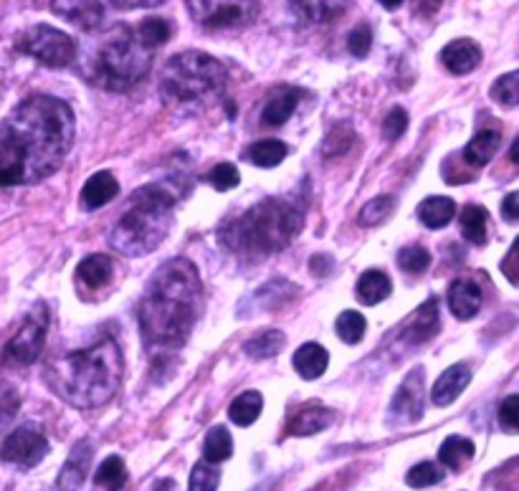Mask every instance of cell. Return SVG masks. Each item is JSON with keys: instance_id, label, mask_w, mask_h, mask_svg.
Segmentation results:
<instances>
[{"instance_id": "1", "label": "cell", "mask_w": 519, "mask_h": 491, "mask_svg": "<svg viewBox=\"0 0 519 491\" xmlns=\"http://www.w3.org/2000/svg\"><path fill=\"white\" fill-rule=\"evenodd\" d=\"M76 119L67 101L36 94L0 122V185H34L53 175L74 145Z\"/></svg>"}, {"instance_id": "2", "label": "cell", "mask_w": 519, "mask_h": 491, "mask_svg": "<svg viewBox=\"0 0 519 491\" xmlns=\"http://www.w3.org/2000/svg\"><path fill=\"white\" fill-rule=\"evenodd\" d=\"M201 310L203 284L198 269L188 259L163 263L137 307L142 342L155 360L163 362L188 342Z\"/></svg>"}, {"instance_id": "3", "label": "cell", "mask_w": 519, "mask_h": 491, "mask_svg": "<svg viewBox=\"0 0 519 491\" xmlns=\"http://www.w3.org/2000/svg\"><path fill=\"white\" fill-rule=\"evenodd\" d=\"M124 360L119 344L104 337L97 344L68 352L46 365V385L64 403L74 408H100L107 406L119 390Z\"/></svg>"}, {"instance_id": "4", "label": "cell", "mask_w": 519, "mask_h": 491, "mask_svg": "<svg viewBox=\"0 0 519 491\" xmlns=\"http://www.w3.org/2000/svg\"><path fill=\"white\" fill-rule=\"evenodd\" d=\"M302 226L304 208L294 197H267L220 230V241L236 256L261 262L291 244Z\"/></svg>"}, {"instance_id": "5", "label": "cell", "mask_w": 519, "mask_h": 491, "mask_svg": "<svg viewBox=\"0 0 519 491\" xmlns=\"http://www.w3.org/2000/svg\"><path fill=\"white\" fill-rule=\"evenodd\" d=\"M175 203L178 193H172L165 182L134 190L127 211L109 230V246L122 256H148L170 233L175 221Z\"/></svg>"}, {"instance_id": "6", "label": "cell", "mask_w": 519, "mask_h": 491, "mask_svg": "<svg viewBox=\"0 0 519 491\" xmlns=\"http://www.w3.org/2000/svg\"><path fill=\"white\" fill-rule=\"evenodd\" d=\"M226 86L223 64L203 53L185 51L172 56L160 76V94L172 112L193 115L203 109L211 99H216Z\"/></svg>"}, {"instance_id": "7", "label": "cell", "mask_w": 519, "mask_h": 491, "mask_svg": "<svg viewBox=\"0 0 519 491\" xmlns=\"http://www.w3.org/2000/svg\"><path fill=\"white\" fill-rule=\"evenodd\" d=\"M152 56L155 49L145 46L134 28L117 26L92 56V82L107 92H127L150 74Z\"/></svg>"}, {"instance_id": "8", "label": "cell", "mask_w": 519, "mask_h": 491, "mask_svg": "<svg viewBox=\"0 0 519 491\" xmlns=\"http://www.w3.org/2000/svg\"><path fill=\"white\" fill-rule=\"evenodd\" d=\"M16 49L20 53H28L38 59L41 64L51 68H64L76 59V44L68 33L51 28V26H34L26 33H20L16 41Z\"/></svg>"}, {"instance_id": "9", "label": "cell", "mask_w": 519, "mask_h": 491, "mask_svg": "<svg viewBox=\"0 0 519 491\" xmlns=\"http://www.w3.org/2000/svg\"><path fill=\"white\" fill-rule=\"evenodd\" d=\"M49 310L46 304H36L31 314L26 317V322L20 325L16 334L11 337V342L3 350V362L13 365V367H26L31 362L38 360V355L44 352L46 344V332H49Z\"/></svg>"}, {"instance_id": "10", "label": "cell", "mask_w": 519, "mask_h": 491, "mask_svg": "<svg viewBox=\"0 0 519 491\" xmlns=\"http://www.w3.org/2000/svg\"><path fill=\"white\" fill-rule=\"evenodd\" d=\"M150 3L152 0H51V11L84 31H94L101 28L112 13Z\"/></svg>"}, {"instance_id": "11", "label": "cell", "mask_w": 519, "mask_h": 491, "mask_svg": "<svg viewBox=\"0 0 519 491\" xmlns=\"http://www.w3.org/2000/svg\"><path fill=\"white\" fill-rule=\"evenodd\" d=\"M46 454H49V439L36 426L16 428L0 446V459L5 463L23 466V469L41 463L46 459Z\"/></svg>"}, {"instance_id": "12", "label": "cell", "mask_w": 519, "mask_h": 491, "mask_svg": "<svg viewBox=\"0 0 519 491\" xmlns=\"http://www.w3.org/2000/svg\"><path fill=\"white\" fill-rule=\"evenodd\" d=\"M423 415V367L411 370L390 403V421L416 423Z\"/></svg>"}, {"instance_id": "13", "label": "cell", "mask_w": 519, "mask_h": 491, "mask_svg": "<svg viewBox=\"0 0 519 491\" xmlns=\"http://www.w3.org/2000/svg\"><path fill=\"white\" fill-rule=\"evenodd\" d=\"M92 454H94V448H92V441H79L74 448H71V454H68L67 463L61 466V474L56 479V489L59 491H79L82 489V484L86 481V476H89V469H92Z\"/></svg>"}, {"instance_id": "14", "label": "cell", "mask_w": 519, "mask_h": 491, "mask_svg": "<svg viewBox=\"0 0 519 491\" xmlns=\"http://www.w3.org/2000/svg\"><path fill=\"white\" fill-rule=\"evenodd\" d=\"M441 327V319H438V302L428 299L426 304H420L416 314L405 322L401 337L403 342L408 344H423L428 342L431 337H435V332Z\"/></svg>"}, {"instance_id": "15", "label": "cell", "mask_w": 519, "mask_h": 491, "mask_svg": "<svg viewBox=\"0 0 519 491\" xmlns=\"http://www.w3.org/2000/svg\"><path fill=\"white\" fill-rule=\"evenodd\" d=\"M115 278V262L107 254H92L76 266V284L84 292H100Z\"/></svg>"}, {"instance_id": "16", "label": "cell", "mask_w": 519, "mask_h": 491, "mask_svg": "<svg viewBox=\"0 0 519 491\" xmlns=\"http://www.w3.org/2000/svg\"><path fill=\"white\" fill-rule=\"evenodd\" d=\"M469 382H471L469 365H464V362L451 365L446 373H441V377L435 380L434 390H431V400H434V406H438V408L451 406L453 400L469 388Z\"/></svg>"}, {"instance_id": "17", "label": "cell", "mask_w": 519, "mask_h": 491, "mask_svg": "<svg viewBox=\"0 0 519 491\" xmlns=\"http://www.w3.org/2000/svg\"><path fill=\"white\" fill-rule=\"evenodd\" d=\"M479 61H482V49L471 38H456L441 51V64L446 66L451 74H459V76L471 74L479 66Z\"/></svg>"}, {"instance_id": "18", "label": "cell", "mask_w": 519, "mask_h": 491, "mask_svg": "<svg viewBox=\"0 0 519 491\" xmlns=\"http://www.w3.org/2000/svg\"><path fill=\"white\" fill-rule=\"evenodd\" d=\"M449 307H451L456 319L467 322L471 317H476V311L482 310V289L471 278L453 281L451 289H449Z\"/></svg>"}, {"instance_id": "19", "label": "cell", "mask_w": 519, "mask_h": 491, "mask_svg": "<svg viewBox=\"0 0 519 491\" xmlns=\"http://www.w3.org/2000/svg\"><path fill=\"white\" fill-rule=\"evenodd\" d=\"M119 193L117 178L109 173V170H101L94 173L89 181L84 182V190H82V205L86 211H100L101 205L112 203Z\"/></svg>"}, {"instance_id": "20", "label": "cell", "mask_w": 519, "mask_h": 491, "mask_svg": "<svg viewBox=\"0 0 519 491\" xmlns=\"http://www.w3.org/2000/svg\"><path fill=\"white\" fill-rule=\"evenodd\" d=\"M289 5L304 23H330L345 13L350 0H289Z\"/></svg>"}, {"instance_id": "21", "label": "cell", "mask_w": 519, "mask_h": 491, "mask_svg": "<svg viewBox=\"0 0 519 491\" xmlns=\"http://www.w3.org/2000/svg\"><path fill=\"white\" fill-rule=\"evenodd\" d=\"M335 410L322 408V406H312V408L299 410L289 423H286V433L289 436H315L319 431H327V428L335 423Z\"/></svg>"}, {"instance_id": "22", "label": "cell", "mask_w": 519, "mask_h": 491, "mask_svg": "<svg viewBox=\"0 0 519 491\" xmlns=\"http://www.w3.org/2000/svg\"><path fill=\"white\" fill-rule=\"evenodd\" d=\"M499 142H502V132L497 130V127L476 132L474 140H471L469 145L464 148V152H461V157H464V163L471 165V167H484V165L497 155Z\"/></svg>"}, {"instance_id": "23", "label": "cell", "mask_w": 519, "mask_h": 491, "mask_svg": "<svg viewBox=\"0 0 519 491\" xmlns=\"http://www.w3.org/2000/svg\"><path fill=\"white\" fill-rule=\"evenodd\" d=\"M294 370L299 373V377L304 380H317V377L324 375V370H327V365H330V355H327V350L317 342H307L302 344L297 352H294Z\"/></svg>"}, {"instance_id": "24", "label": "cell", "mask_w": 519, "mask_h": 491, "mask_svg": "<svg viewBox=\"0 0 519 491\" xmlns=\"http://www.w3.org/2000/svg\"><path fill=\"white\" fill-rule=\"evenodd\" d=\"M393 292V281L387 277L386 271H378V269H370L365 271L357 286H355V296L365 304V307H375L380 302H386L387 296Z\"/></svg>"}, {"instance_id": "25", "label": "cell", "mask_w": 519, "mask_h": 491, "mask_svg": "<svg viewBox=\"0 0 519 491\" xmlns=\"http://www.w3.org/2000/svg\"><path fill=\"white\" fill-rule=\"evenodd\" d=\"M299 89H291V86H284V89H279L274 97L268 99V104L264 107V125L267 127H282L289 122V117L294 115V109H297V101H299Z\"/></svg>"}, {"instance_id": "26", "label": "cell", "mask_w": 519, "mask_h": 491, "mask_svg": "<svg viewBox=\"0 0 519 491\" xmlns=\"http://www.w3.org/2000/svg\"><path fill=\"white\" fill-rule=\"evenodd\" d=\"M456 215V203L446 196L426 197L419 205V218L426 229H443Z\"/></svg>"}, {"instance_id": "27", "label": "cell", "mask_w": 519, "mask_h": 491, "mask_svg": "<svg viewBox=\"0 0 519 491\" xmlns=\"http://www.w3.org/2000/svg\"><path fill=\"white\" fill-rule=\"evenodd\" d=\"M474 454H476L474 441L464 439V436H449L446 441L441 443V448H438V461H441L446 469L459 471V469H464V466L474 459Z\"/></svg>"}, {"instance_id": "28", "label": "cell", "mask_w": 519, "mask_h": 491, "mask_svg": "<svg viewBox=\"0 0 519 491\" xmlns=\"http://www.w3.org/2000/svg\"><path fill=\"white\" fill-rule=\"evenodd\" d=\"M286 344V334L279 329H264L259 332L256 337L246 340L244 344V352L252 358V360H268V358H276Z\"/></svg>"}, {"instance_id": "29", "label": "cell", "mask_w": 519, "mask_h": 491, "mask_svg": "<svg viewBox=\"0 0 519 491\" xmlns=\"http://www.w3.org/2000/svg\"><path fill=\"white\" fill-rule=\"evenodd\" d=\"M261 410H264V395L259 393V390H246V393H241L231 403L228 418L234 421L236 426L246 428L256 423V418L261 415Z\"/></svg>"}, {"instance_id": "30", "label": "cell", "mask_w": 519, "mask_h": 491, "mask_svg": "<svg viewBox=\"0 0 519 491\" xmlns=\"http://www.w3.org/2000/svg\"><path fill=\"white\" fill-rule=\"evenodd\" d=\"M231 454H234V439H231L228 428H211L208 436H205V441H203V461L220 463V461L231 459Z\"/></svg>"}, {"instance_id": "31", "label": "cell", "mask_w": 519, "mask_h": 491, "mask_svg": "<svg viewBox=\"0 0 519 491\" xmlns=\"http://www.w3.org/2000/svg\"><path fill=\"white\" fill-rule=\"evenodd\" d=\"M94 484L104 491H119L127 484V466L119 456H107L94 471Z\"/></svg>"}, {"instance_id": "32", "label": "cell", "mask_w": 519, "mask_h": 491, "mask_svg": "<svg viewBox=\"0 0 519 491\" xmlns=\"http://www.w3.org/2000/svg\"><path fill=\"white\" fill-rule=\"evenodd\" d=\"M459 223H461V233L464 238L474 246H482L486 241V211L482 205H467L461 215H459Z\"/></svg>"}, {"instance_id": "33", "label": "cell", "mask_w": 519, "mask_h": 491, "mask_svg": "<svg viewBox=\"0 0 519 491\" xmlns=\"http://www.w3.org/2000/svg\"><path fill=\"white\" fill-rule=\"evenodd\" d=\"M286 148L282 140H261L249 148V160L259 167H276L286 157Z\"/></svg>"}, {"instance_id": "34", "label": "cell", "mask_w": 519, "mask_h": 491, "mask_svg": "<svg viewBox=\"0 0 519 491\" xmlns=\"http://www.w3.org/2000/svg\"><path fill=\"white\" fill-rule=\"evenodd\" d=\"M355 148V130H352L350 122H342V125H335L330 134L324 137L322 142V155L324 157H337V155H345Z\"/></svg>"}, {"instance_id": "35", "label": "cell", "mask_w": 519, "mask_h": 491, "mask_svg": "<svg viewBox=\"0 0 519 491\" xmlns=\"http://www.w3.org/2000/svg\"><path fill=\"white\" fill-rule=\"evenodd\" d=\"M335 329H337V337H339L342 342L357 344L363 337H365L368 322H365V317H363L360 311L345 310L339 317H337Z\"/></svg>"}, {"instance_id": "36", "label": "cell", "mask_w": 519, "mask_h": 491, "mask_svg": "<svg viewBox=\"0 0 519 491\" xmlns=\"http://www.w3.org/2000/svg\"><path fill=\"white\" fill-rule=\"evenodd\" d=\"M137 36H140V41L145 44V46H150V49H157V46H163V44H168L170 36H172V28H170V23L165 18H145L137 28Z\"/></svg>"}, {"instance_id": "37", "label": "cell", "mask_w": 519, "mask_h": 491, "mask_svg": "<svg viewBox=\"0 0 519 491\" xmlns=\"http://www.w3.org/2000/svg\"><path fill=\"white\" fill-rule=\"evenodd\" d=\"M393 208H395V197L393 196L372 197L370 203H365V205L360 208V213H357V223H360V226H365V229H370V226H380L387 215L393 213Z\"/></svg>"}, {"instance_id": "38", "label": "cell", "mask_w": 519, "mask_h": 491, "mask_svg": "<svg viewBox=\"0 0 519 491\" xmlns=\"http://www.w3.org/2000/svg\"><path fill=\"white\" fill-rule=\"evenodd\" d=\"M218 484H220V471L216 469V463L201 461L190 471L188 491H216Z\"/></svg>"}, {"instance_id": "39", "label": "cell", "mask_w": 519, "mask_h": 491, "mask_svg": "<svg viewBox=\"0 0 519 491\" xmlns=\"http://www.w3.org/2000/svg\"><path fill=\"white\" fill-rule=\"evenodd\" d=\"M491 99L497 101V104H502V107H517L519 101V74L517 71H509V74H504L499 76L494 86H491Z\"/></svg>"}, {"instance_id": "40", "label": "cell", "mask_w": 519, "mask_h": 491, "mask_svg": "<svg viewBox=\"0 0 519 491\" xmlns=\"http://www.w3.org/2000/svg\"><path fill=\"white\" fill-rule=\"evenodd\" d=\"M398 266L405 274H423L431 266V254L423 246H405L398 251Z\"/></svg>"}, {"instance_id": "41", "label": "cell", "mask_w": 519, "mask_h": 491, "mask_svg": "<svg viewBox=\"0 0 519 491\" xmlns=\"http://www.w3.org/2000/svg\"><path fill=\"white\" fill-rule=\"evenodd\" d=\"M441 481H443V471L431 461H423L405 474V484L413 487V489H426V487H434Z\"/></svg>"}, {"instance_id": "42", "label": "cell", "mask_w": 519, "mask_h": 491, "mask_svg": "<svg viewBox=\"0 0 519 491\" xmlns=\"http://www.w3.org/2000/svg\"><path fill=\"white\" fill-rule=\"evenodd\" d=\"M208 182L216 188L218 193H226V190H231V188H236V185L241 182V175H238L236 165L220 163V165H216V167H211V173H208Z\"/></svg>"}, {"instance_id": "43", "label": "cell", "mask_w": 519, "mask_h": 491, "mask_svg": "<svg viewBox=\"0 0 519 491\" xmlns=\"http://www.w3.org/2000/svg\"><path fill=\"white\" fill-rule=\"evenodd\" d=\"M405 130H408V112L401 109V107L390 109L386 117V122H383V134H386V140L395 142V140H401Z\"/></svg>"}, {"instance_id": "44", "label": "cell", "mask_w": 519, "mask_h": 491, "mask_svg": "<svg viewBox=\"0 0 519 491\" xmlns=\"http://www.w3.org/2000/svg\"><path fill=\"white\" fill-rule=\"evenodd\" d=\"M370 46H372V31H370V26H357L355 31L347 36V49H350L352 56H357V59H365L370 53Z\"/></svg>"}, {"instance_id": "45", "label": "cell", "mask_w": 519, "mask_h": 491, "mask_svg": "<svg viewBox=\"0 0 519 491\" xmlns=\"http://www.w3.org/2000/svg\"><path fill=\"white\" fill-rule=\"evenodd\" d=\"M499 423L507 433H517L519 426V395H509L499 406Z\"/></svg>"}, {"instance_id": "46", "label": "cell", "mask_w": 519, "mask_h": 491, "mask_svg": "<svg viewBox=\"0 0 519 491\" xmlns=\"http://www.w3.org/2000/svg\"><path fill=\"white\" fill-rule=\"evenodd\" d=\"M309 271L319 278L330 277V274L335 271V259H332L330 254H317V256L309 259Z\"/></svg>"}, {"instance_id": "47", "label": "cell", "mask_w": 519, "mask_h": 491, "mask_svg": "<svg viewBox=\"0 0 519 491\" xmlns=\"http://www.w3.org/2000/svg\"><path fill=\"white\" fill-rule=\"evenodd\" d=\"M16 410H18V398L13 393L5 395V400L0 403V428H5L13 418H16Z\"/></svg>"}, {"instance_id": "48", "label": "cell", "mask_w": 519, "mask_h": 491, "mask_svg": "<svg viewBox=\"0 0 519 491\" xmlns=\"http://www.w3.org/2000/svg\"><path fill=\"white\" fill-rule=\"evenodd\" d=\"M502 215L504 221L509 223H517L519 221V193H509L502 203Z\"/></svg>"}, {"instance_id": "49", "label": "cell", "mask_w": 519, "mask_h": 491, "mask_svg": "<svg viewBox=\"0 0 519 491\" xmlns=\"http://www.w3.org/2000/svg\"><path fill=\"white\" fill-rule=\"evenodd\" d=\"M515 259H517V246L509 251V256H507V262L502 263L504 274H507V278L512 281V284H517V274H515Z\"/></svg>"}, {"instance_id": "50", "label": "cell", "mask_w": 519, "mask_h": 491, "mask_svg": "<svg viewBox=\"0 0 519 491\" xmlns=\"http://www.w3.org/2000/svg\"><path fill=\"white\" fill-rule=\"evenodd\" d=\"M155 491H178V487H175V481H172V479H163V481H157Z\"/></svg>"}, {"instance_id": "51", "label": "cell", "mask_w": 519, "mask_h": 491, "mask_svg": "<svg viewBox=\"0 0 519 491\" xmlns=\"http://www.w3.org/2000/svg\"><path fill=\"white\" fill-rule=\"evenodd\" d=\"M386 11H395V8H401L403 5V0H378Z\"/></svg>"}]
</instances>
